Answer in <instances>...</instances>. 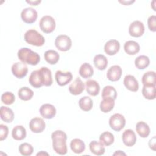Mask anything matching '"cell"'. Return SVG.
Instances as JSON below:
<instances>
[{
    "mask_svg": "<svg viewBox=\"0 0 156 156\" xmlns=\"http://www.w3.org/2000/svg\"><path fill=\"white\" fill-rule=\"evenodd\" d=\"M119 42L115 39L108 40L104 45V51L109 55H113L116 54L119 51Z\"/></svg>",
    "mask_w": 156,
    "mask_h": 156,
    "instance_id": "obj_14",
    "label": "cell"
},
{
    "mask_svg": "<svg viewBox=\"0 0 156 156\" xmlns=\"http://www.w3.org/2000/svg\"><path fill=\"white\" fill-rule=\"evenodd\" d=\"M155 136H154L149 141V146L153 151H155Z\"/></svg>",
    "mask_w": 156,
    "mask_h": 156,
    "instance_id": "obj_42",
    "label": "cell"
},
{
    "mask_svg": "<svg viewBox=\"0 0 156 156\" xmlns=\"http://www.w3.org/2000/svg\"><path fill=\"white\" fill-rule=\"evenodd\" d=\"M26 2L30 4L31 5H37L41 2L40 0H36V1H26Z\"/></svg>",
    "mask_w": 156,
    "mask_h": 156,
    "instance_id": "obj_43",
    "label": "cell"
},
{
    "mask_svg": "<svg viewBox=\"0 0 156 156\" xmlns=\"http://www.w3.org/2000/svg\"><path fill=\"white\" fill-rule=\"evenodd\" d=\"M29 125L30 130L34 133L42 132L46 127L44 121L39 117H35L31 119Z\"/></svg>",
    "mask_w": 156,
    "mask_h": 156,
    "instance_id": "obj_11",
    "label": "cell"
},
{
    "mask_svg": "<svg viewBox=\"0 0 156 156\" xmlns=\"http://www.w3.org/2000/svg\"><path fill=\"white\" fill-rule=\"evenodd\" d=\"M79 73L82 77L84 79H88L93 75L94 69L90 64L88 63H84L80 66L79 70Z\"/></svg>",
    "mask_w": 156,
    "mask_h": 156,
    "instance_id": "obj_30",
    "label": "cell"
},
{
    "mask_svg": "<svg viewBox=\"0 0 156 156\" xmlns=\"http://www.w3.org/2000/svg\"><path fill=\"white\" fill-rule=\"evenodd\" d=\"M136 131L142 138H146L150 134V127L144 121H139L136 124Z\"/></svg>",
    "mask_w": 156,
    "mask_h": 156,
    "instance_id": "obj_27",
    "label": "cell"
},
{
    "mask_svg": "<svg viewBox=\"0 0 156 156\" xmlns=\"http://www.w3.org/2000/svg\"><path fill=\"white\" fill-rule=\"evenodd\" d=\"M45 60L51 65L56 64L60 58L59 54L55 50L49 49L46 51L44 54Z\"/></svg>",
    "mask_w": 156,
    "mask_h": 156,
    "instance_id": "obj_29",
    "label": "cell"
},
{
    "mask_svg": "<svg viewBox=\"0 0 156 156\" xmlns=\"http://www.w3.org/2000/svg\"><path fill=\"white\" fill-rule=\"evenodd\" d=\"M124 85L127 90L133 92L137 91L139 88L138 80L133 76L130 74L124 77Z\"/></svg>",
    "mask_w": 156,
    "mask_h": 156,
    "instance_id": "obj_18",
    "label": "cell"
},
{
    "mask_svg": "<svg viewBox=\"0 0 156 156\" xmlns=\"http://www.w3.org/2000/svg\"><path fill=\"white\" fill-rule=\"evenodd\" d=\"M40 113L42 117L46 119H52L56 114L55 107L51 104H44L40 108Z\"/></svg>",
    "mask_w": 156,
    "mask_h": 156,
    "instance_id": "obj_12",
    "label": "cell"
},
{
    "mask_svg": "<svg viewBox=\"0 0 156 156\" xmlns=\"http://www.w3.org/2000/svg\"><path fill=\"white\" fill-rule=\"evenodd\" d=\"M12 136L14 140L18 141L24 139L26 136V129L21 125L15 126L12 131Z\"/></svg>",
    "mask_w": 156,
    "mask_h": 156,
    "instance_id": "obj_25",
    "label": "cell"
},
{
    "mask_svg": "<svg viewBox=\"0 0 156 156\" xmlns=\"http://www.w3.org/2000/svg\"><path fill=\"white\" fill-rule=\"evenodd\" d=\"M39 25L42 32L46 34H49L55 30V21L51 16L44 15L41 18Z\"/></svg>",
    "mask_w": 156,
    "mask_h": 156,
    "instance_id": "obj_4",
    "label": "cell"
},
{
    "mask_svg": "<svg viewBox=\"0 0 156 156\" xmlns=\"http://www.w3.org/2000/svg\"><path fill=\"white\" fill-rule=\"evenodd\" d=\"M122 140L123 143L128 147L133 146L136 141V136L135 133L131 129H126L122 133Z\"/></svg>",
    "mask_w": 156,
    "mask_h": 156,
    "instance_id": "obj_16",
    "label": "cell"
},
{
    "mask_svg": "<svg viewBox=\"0 0 156 156\" xmlns=\"http://www.w3.org/2000/svg\"><path fill=\"white\" fill-rule=\"evenodd\" d=\"M85 89V85L82 80L79 77H76V79L69 86V91L73 95L80 94Z\"/></svg>",
    "mask_w": 156,
    "mask_h": 156,
    "instance_id": "obj_15",
    "label": "cell"
},
{
    "mask_svg": "<svg viewBox=\"0 0 156 156\" xmlns=\"http://www.w3.org/2000/svg\"><path fill=\"white\" fill-rule=\"evenodd\" d=\"M147 25L149 29L152 32L156 31V16L153 15L149 17L147 20Z\"/></svg>",
    "mask_w": 156,
    "mask_h": 156,
    "instance_id": "obj_40",
    "label": "cell"
},
{
    "mask_svg": "<svg viewBox=\"0 0 156 156\" xmlns=\"http://www.w3.org/2000/svg\"><path fill=\"white\" fill-rule=\"evenodd\" d=\"M1 119L7 123L11 122L14 119V113L13 110L8 107L1 106L0 109Z\"/></svg>",
    "mask_w": 156,
    "mask_h": 156,
    "instance_id": "obj_21",
    "label": "cell"
},
{
    "mask_svg": "<svg viewBox=\"0 0 156 156\" xmlns=\"http://www.w3.org/2000/svg\"><path fill=\"white\" fill-rule=\"evenodd\" d=\"M29 82L30 84L35 88H38L43 85L39 70H35L31 73L29 78Z\"/></svg>",
    "mask_w": 156,
    "mask_h": 156,
    "instance_id": "obj_26",
    "label": "cell"
},
{
    "mask_svg": "<svg viewBox=\"0 0 156 156\" xmlns=\"http://www.w3.org/2000/svg\"><path fill=\"white\" fill-rule=\"evenodd\" d=\"M38 13L37 10L32 7L24 9L21 13L22 20L27 24L34 23L37 19Z\"/></svg>",
    "mask_w": 156,
    "mask_h": 156,
    "instance_id": "obj_7",
    "label": "cell"
},
{
    "mask_svg": "<svg viewBox=\"0 0 156 156\" xmlns=\"http://www.w3.org/2000/svg\"><path fill=\"white\" fill-rule=\"evenodd\" d=\"M85 88L87 92L91 96H97L100 91V86L99 83L92 79H89L85 82Z\"/></svg>",
    "mask_w": 156,
    "mask_h": 156,
    "instance_id": "obj_19",
    "label": "cell"
},
{
    "mask_svg": "<svg viewBox=\"0 0 156 156\" xmlns=\"http://www.w3.org/2000/svg\"><path fill=\"white\" fill-rule=\"evenodd\" d=\"M93 63L97 69L102 71L107 68L108 65V60L104 55L97 54L93 58Z\"/></svg>",
    "mask_w": 156,
    "mask_h": 156,
    "instance_id": "obj_22",
    "label": "cell"
},
{
    "mask_svg": "<svg viewBox=\"0 0 156 156\" xmlns=\"http://www.w3.org/2000/svg\"><path fill=\"white\" fill-rule=\"evenodd\" d=\"M12 73L16 77L22 79L27 75L28 68L26 63L18 62L13 63L12 66Z\"/></svg>",
    "mask_w": 156,
    "mask_h": 156,
    "instance_id": "obj_8",
    "label": "cell"
},
{
    "mask_svg": "<svg viewBox=\"0 0 156 156\" xmlns=\"http://www.w3.org/2000/svg\"><path fill=\"white\" fill-rule=\"evenodd\" d=\"M38 70L43 85L46 87L51 86L53 82L51 71L48 68L44 66L40 68Z\"/></svg>",
    "mask_w": 156,
    "mask_h": 156,
    "instance_id": "obj_17",
    "label": "cell"
},
{
    "mask_svg": "<svg viewBox=\"0 0 156 156\" xmlns=\"http://www.w3.org/2000/svg\"><path fill=\"white\" fill-rule=\"evenodd\" d=\"M19 152L22 155L29 156L32 155L34 151L33 146L28 143H23L19 146Z\"/></svg>",
    "mask_w": 156,
    "mask_h": 156,
    "instance_id": "obj_38",
    "label": "cell"
},
{
    "mask_svg": "<svg viewBox=\"0 0 156 156\" xmlns=\"http://www.w3.org/2000/svg\"><path fill=\"white\" fill-rule=\"evenodd\" d=\"M122 73V68L119 65H113L110 67L107 73V77L112 82H116L120 79Z\"/></svg>",
    "mask_w": 156,
    "mask_h": 156,
    "instance_id": "obj_13",
    "label": "cell"
},
{
    "mask_svg": "<svg viewBox=\"0 0 156 156\" xmlns=\"http://www.w3.org/2000/svg\"><path fill=\"white\" fill-rule=\"evenodd\" d=\"M115 106V99L110 97L104 98L100 103V109L104 113H108Z\"/></svg>",
    "mask_w": 156,
    "mask_h": 156,
    "instance_id": "obj_24",
    "label": "cell"
},
{
    "mask_svg": "<svg viewBox=\"0 0 156 156\" xmlns=\"http://www.w3.org/2000/svg\"><path fill=\"white\" fill-rule=\"evenodd\" d=\"M9 133L8 127L4 124L0 125V140L3 141L7 138Z\"/></svg>",
    "mask_w": 156,
    "mask_h": 156,
    "instance_id": "obj_41",
    "label": "cell"
},
{
    "mask_svg": "<svg viewBox=\"0 0 156 156\" xmlns=\"http://www.w3.org/2000/svg\"><path fill=\"white\" fill-rule=\"evenodd\" d=\"M79 105L82 110L85 112H88L92 109L93 102L91 98L85 96L79 99Z\"/></svg>",
    "mask_w": 156,
    "mask_h": 156,
    "instance_id": "obj_32",
    "label": "cell"
},
{
    "mask_svg": "<svg viewBox=\"0 0 156 156\" xmlns=\"http://www.w3.org/2000/svg\"><path fill=\"white\" fill-rule=\"evenodd\" d=\"M55 79L58 85L65 86L72 80L73 75L69 71H62L61 70H58L55 72Z\"/></svg>",
    "mask_w": 156,
    "mask_h": 156,
    "instance_id": "obj_10",
    "label": "cell"
},
{
    "mask_svg": "<svg viewBox=\"0 0 156 156\" xmlns=\"http://www.w3.org/2000/svg\"><path fill=\"white\" fill-rule=\"evenodd\" d=\"M114 135L111 132L108 131L104 132L99 136V142L105 146H108L112 144L114 142Z\"/></svg>",
    "mask_w": 156,
    "mask_h": 156,
    "instance_id": "obj_35",
    "label": "cell"
},
{
    "mask_svg": "<svg viewBox=\"0 0 156 156\" xmlns=\"http://www.w3.org/2000/svg\"><path fill=\"white\" fill-rule=\"evenodd\" d=\"M55 46L60 51H67L72 46V41L69 37L66 35H60L55 40Z\"/></svg>",
    "mask_w": 156,
    "mask_h": 156,
    "instance_id": "obj_6",
    "label": "cell"
},
{
    "mask_svg": "<svg viewBox=\"0 0 156 156\" xmlns=\"http://www.w3.org/2000/svg\"><path fill=\"white\" fill-rule=\"evenodd\" d=\"M18 57L21 62L30 65H37L40 61V57L37 52L28 48H22L18 51Z\"/></svg>",
    "mask_w": 156,
    "mask_h": 156,
    "instance_id": "obj_2",
    "label": "cell"
},
{
    "mask_svg": "<svg viewBox=\"0 0 156 156\" xmlns=\"http://www.w3.org/2000/svg\"><path fill=\"white\" fill-rule=\"evenodd\" d=\"M124 49L126 53L129 55H135L140 51V46L139 44L133 40H129L125 42Z\"/></svg>",
    "mask_w": 156,
    "mask_h": 156,
    "instance_id": "obj_20",
    "label": "cell"
},
{
    "mask_svg": "<svg viewBox=\"0 0 156 156\" xmlns=\"http://www.w3.org/2000/svg\"><path fill=\"white\" fill-rule=\"evenodd\" d=\"M142 94L147 99H154L156 95L155 85H143L142 88Z\"/></svg>",
    "mask_w": 156,
    "mask_h": 156,
    "instance_id": "obj_34",
    "label": "cell"
},
{
    "mask_svg": "<svg viewBox=\"0 0 156 156\" xmlns=\"http://www.w3.org/2000/svg\"><path fill=\"white\" fill-rule=\"evenodd\" d=\"M150 63L149 58L144 55H139L135 60V65L138 69H144L146 68Z\"/></svg>",
    "mask_w": 156,
    "mask_h": 156,
    "instance_id": "obj_33",
    "label": "cell"
},
{
    "mask_svg": "<svg viewBox=\"0 0 156 156\" xmlns=\"http://www.w3.org/2000/svg\"><path fill=\"white\" fill-rule=\"evenodd\" d=\"M126 124L124 116L120 113H115L109 119V125L112 129L119 132L122 130Z\"/></svg>",
    "mask_w": 156,
    "mask_h": 156,
    "instance_id": "obj_5",
    "label": "cell"
},
{
    "mask_svg": "<svg viewBox=\"0 0 156 156\" xmlns=\"http://www.w3.org/2000/svg\"><path fill=\"white\" fill-rule=\"evenodd\" d=\"M19 98L23 101H29L34 96V91L27 87H23L18 90Z\"/></svg>",
    "mask_w": 156,
    "mask_h": 156,
    "instance_id": "obj_36",
    "label": "cell"
},
{
    "mask_svg": "<svg viewBox=\"0 0 156 156\" xmlns=\"http://www.w3.org/2000/svg\"><path fill=\"white\" fill-rule=\"evenodd\" d=\"M141 82L143 85H155V72L153 71H150L145 73L142 77Z\"/></svg>",
    "mask_w": 156,
    "mask_h": 156,
    "instance_id": "obj_31",
    "label": "cell"
},
{
    "mask_svg": "<svg viewBox=\"0 0 156 156\" xmlns=\"http://www.w3.org/2000/svg\"><path fill=\"white\" fill-rule=\"evenodd\" d=\"M48 155V154L47 152H43V151H41V152H40L37 154V155Z\"/></svg>",
    "mask_w": 156,
    "mask_h": 156,
    "instance_id": "obj_46",
    "label": "cell"
},
{
    "mask_svg": "<svg viewBox=\"0 0 156 156\" xmlns=\"http://www.w3.org/2000/svg\"><path fill=\"white\" fill-rule=\"evenodd\" d=\"M144 32V26L143 23L138 20L133 21L129 26V33L130 36L133 37H140Z\"/></svg>",
    "mask_w": 156,
    "mask_h": 156,
    "instance_id": "obj_9",
    "label": "cell"
},
{
    "mask_svg": "<svg viewBox=\"0 0 156 156\" xmlns=\"http://www.w3.org/2000/svg\"><path fill=\"white\" fill-rule=\"evenodd\" d=\"M70 147L72 151L76 154H81L85 149L84 142L79 138H74L70 143Z\"/></svg>",
    "mask_w": 156,
    "mask_h": 156,
    "instance_id": "obj_23",
    "label": "cell"
},
{
    "mask_svg": "<svg viewBox=\"0 0 156 156\" xmlns=\"http://www.w3.org/2000/svg\"><path fill=\"white\" fill-rule=\"evenodd\" d=\"M126 155V154L123 152H122L121 151H116L114 154H113V155Z\"/></svg>",
    "mask_w": 156,
    "mask_h": 156,
    "instance_id": "obj_45",
    "label": "cell"
},
{
    "mask_svg": "<svg viewBox=\"0 0 156 156\" xmlns=\"http://www.w3.org/2000/svg\"><path fill=\"white\" fill-rule=\"evenodd\" d=\"M52 140V148L54 151L59 155H65L68 152L66 146L67 135L62 130H57L51 134Z\"/></svg>",
    "mask_w": 156,
    "mask_h": 156,
    "instance_id": "obj_1",
    "label": "cell"
},
{
    "mask_svg": "<svg viewBox=\"0 0 156 156\" xmlns=\"http://www.w3.org/2000/svg\"><path fill=\"white\" fill-rule=\"evenodd\" d=\"M119 2H121V3H122V4H123L124 5H129V4H132L133 2H134L135 1H119Z\"/></svg>",
    "mask_w": 156,
    "mask_h": 156,
    "instance_id": "obj_44",
    "label": "cell"
},
{
    "mask_svg": "<svg viewBox=\"0 0 156 156\" xmlns=\"http://www.w3.org/2000/svg\"><path fill=\"white\" fill-rule=\"evenodd\" d=\"M90 151L96 155H102L105 153V149L104 145L97 141H92L89 144Z\"/></svg>",
    "mask_w": 156,
    "mask_h": 156,
    "instance_id": "obj_28",
    "label": "cell"
},
{
    "mask_svg": "<svg viewBox=\"0 0 156 156\" xmlns=\"http://www.w3.org/2000/svg\"><path fill=\"white\" fill-rule=\"evenodd\" d=\"M24 39L28 44L35 46H41L45 43L44 37L35 29L27 30L24 35Z\"/></svg>",
    "mask_w": 156,
    "mask_h": 156,
    "instance_id": "obj_3",
    "label": "cell"
},
{
    "mask_svg": "<svg viewBox=\"0 0 156 156\" xmlns=\"http://www.w3.org/2000/svg\"><path fill=\"white\" fill-rule=\"evenodd\" d=\"M101 95L102 98L110 97L115 100L117 97V92L113 86L107 85L103 88Z\"/></svg>",
    "mask_w": 156,
    "mask_h": 156,
    "instance_id": "obj_37",
    "label": "cell"
},
{
    "mask_svg": "<svg viewBox=\"0 0 156 156\" xmlns=\"http://www.w3.org/2000/svg\"><path fill=\"white\" fill-rule=\"evenodd\" d=\"M15 100V96L12 92L7 91L1 95V101L6 105L12 104Z\"/></svg>",
    "mask_w": 156,
    "mask_h": 156,
    "instance_id": "obj_39",
    "label": "cell"
}]
</instances>
